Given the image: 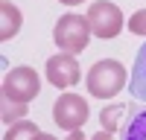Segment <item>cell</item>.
<instances>
[{
	"mask_svg": "<svg viewBox=\"0 0 146 140\" xmlns=\"http://www.w3.org/2000/svg\"><path fill=\"white\" fill-rule=\"evenodd\" d=\"M35 140H56V137H53V134H44V131H41V134L35 137Z\"/></svg>",
	"mask_w": 146,
	"mask_h": 140,
	"instance_id": "e0dca14e",
	"label": "cell"
},
{
	"mask_svg": "<svg viewBox=\"0 0 146 140\" xmlns=\"http://www.w3.org/2000/svg\"><path fill=\"white\" fill-rule=\"evenodd\" d=\"M85 85H88V93L96 99H111L114 93L123 90L126 85V67L117 61V58H100L94 61V67L85 76Z\"/></svg>",
	"mask_w": 146,
	"mask_h": 140,
	"instance_id": "6da1fadb",
	"label": "cell"
},
{
	"mask_svg": "<svg viewBox=\"0 0 146 140\" xmlns=\"http://www.w3.org/2000/svg\"><path fill=\"white\" fill-rule=\"evenodd\" d=\"M44 73H47V82H50L53 88H73L82 79L79 61H76L73 53H56V55H50Z\"/></svg>",
	"mask_w": 146,
	"mask_h": 140,
	"instance_id": "8992f818",
	"label": "cell"
},
{
	"mask_svg": "<svg viewBox=\"0 0 146 140\" xmlns=\"http://www.w3.org/2000/svg\"><path fill=\"white\" fill-rule=\"evenodd\" d=\"M41 131H38V125L29 123V120H18V123H12L9 125V131L3 140H35Z\"/></svg>",
	"mask_w": 146,
	"mask_h": 140,
	"instance_id": "7c38bea8",
	"label": "cell"
},
{
	"mask_svg": "<svg viewBox=\"0 0 146 140\" xmlns=\"http://www.w3.org/2000/svg\"><path fill=\"white\" fill-rule=\"evenodd\" d=\"M85 18H88L91 32L96 35V38H117V35L123 32V26H126L120 6L108 3V0H96V3H91V9H88Z\"/></svg>",
	"mask_w": 146,
	"mask_h": 140,
	"instance_id": "3957f363",
	"label": "cell"
},
{
	"mask_svg": "<svg viewBox=\"0 0 146 140\" xmlns=\"http://www.w3.org/2000/svg\"><path fill=\"white\" fill-rule=\"evenodd\" d=\"M58 3H64V6H76V3H85V0H58Z\"/></svg>",
	"mask_w": 146,
	"mask_h": 140,
	"instance_id": "2e32d148",
	"label": "cell"
},
{
	"mask_svg": "<svg viewBox=\"0 0 146 140\" xmlns=\"http://www.w3.org/2000/svg\"><path fill=\"white\" fill-rule=\"evenodd\" d=\"M21 117H27V102H15L9 96H0V120L3 123H18Z\"/></svg>",
	"mask_w": 146,
	"mask_h": 140,
	"instance_id": "8fae6325",
	"label": "cell"
},
{
	"mask_svg": "<svg viewBox=\"0 0 146 140\" xmlns=\"http://www.w3.org/2000/svg\"><path fill=\"white\" fill-rule=\"evenodd\" d=\"M64 140H85V134H82V128H76V131H70Z\"/></svg>",
	"mask_w": 146,
	"mask_h": 140,
	"instance_id": "9a60e30c",
	"label": "cell"
},
{
	"mask_svg": "<svg viewBox=\"0 0 146 140\" xmlns=\"http://www.w3.org/2000/svg\"><path fill=\"white\" fill-rule=\"evenodd\" d=\"M123 140H146V108H131L123 125Z\"/></svg>",
	"mask_w": 146,
	"mask_h": 140,
	"instance_id": "9c48e42d",
	"label": "cell"
},
{
	"mask_svg": "<svg viewBox=\"0 0 146 140\" xmlns=\"http://www.w3.org/2000/svg\"><path fill=\"white\" fill-rule=\"evenodd\" d=\"M129 111H131L129 105H108V108L100 111V125L105 128V131H111V134H114L120 125H126V123H123V117H126Z\"/></svg>",
	"mask_w": 146,
	"mask_h": 140,
	"instance_id": "30bf717a",
	"label": "cell"
},
{
	"mask_svg": "<svg viewBox=\"0 0 146 140\" xmlns=\"http://www.w3.org/2000/svg\"><path fill=\"white\" fill-rule=\"evenodd\" d=\"M0 15H3V26H0V41H12L21 29V9L12 6L9 0L0 3Z\"/></svg>",
	"mask_w": 146,
	"mask_h": 140,
	"instance_id": "ba28073f",
	"label": "cell"
},
{
	"mask_svg": "<svg viewBox=\"0 0 146 140\" xmlns=\"http://www.w3.org/2000/svg\"><path fill=\"white\" fill-rule=\"evenodd\" d=\"M88 102H85L79 93H62V96L56 99L53 105V120L58 128H64V131H76L88 123Z\"/></svg>",
	"mask_w": 146,
	"mask_h": 140,
	"instance_id": "5b68a950",
	"label": "cell"
},
{
	"mask_svg": "<svg viewBox=\"0 0 146 140\" xmlns=\"http://www.w3.org/2000/svg\"><path fill=\"white\" fill-rule=\"evenodd\" d=\"M91 23L88 18H82V15H73V12H67V15H62L56 20V26H53V41L56 47H62V53H82L85 47H88L91 41Z\"/></svg>",
	"mask_w": 146,
	"mask_h": 140,
	"instance_id": "7a4b0ae2",
	"label": "cell"
},
{
	"mask_svg": "<svg viewBox=\"0 0 146 140\" xmlns=\"http://www.w3.org/2000/svg\"><path fill=\"white\" fill-rule=\"evenodd\" d=\"M91 140H114V137H111V131H105V128H100V131H96V134H94Z\"/></svg>",
	"mask_w": 146,
	"mask_h": 140,
	"instance_id": "5bb4252c",
	"label": "cell"
},
{
	"mask_svg": "<svg viewBox=\"0 0 146 140\" xmlns=\"http://www.w3.org/2000/svg\"><path fill=\"white\" fill-rule=\"evenodd\" d=\"M129 32H135V35H143V38H146V9L135 12V15L129 18Z\"/></svg>",
	"mask_w": 146,
	"mask_h": 140,
	"instance_id": "4fadbf2b",
	"label": "cell"
},
{
	"mask_svg": "<svg viewBox=\"0 0 146 140\" xmlns=\"http://www.w3.org/2000/svg\"><path fill=\"white\" fill-rule=\"evenodd\" d=\"M129 93L135 99L146 102V41L135 55V64H131V73H129Z\"/></svg>",
	"mask_w": 146,
	"mask_h": 140,
	"instance_id": "52a82bcc",
	"label": "cell"
},
{
	"mask_svg": "<svg viewBox=\"0 0 146 140\" xmlns=\"http://www.w3.org/2000/svg\"><path fill=\"white\" fill-rule=\"evenodd\" d=\"M38 90H41V79L27 64L23 67H12L6 73V79H3V96L15 99V102H29V99L38 96Z\"/></svg>",
	"mask_w": 146,
	"mask_h": 140,
	"instance_id": "277c9868",
	"label": "cell"
}]
</instances>
